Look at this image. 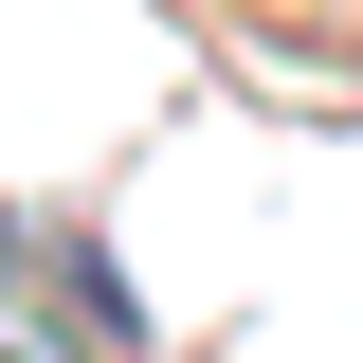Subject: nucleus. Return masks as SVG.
<instances>
[{
    "mask_svg": "<svg viewBox=\"0 0 363 363\" xmlns=\"http://www.w3.org/2000/svg\"><path fill=\"white\" fill-rule=\"evenodd\" d=\"M0 255H18V236H0Z\"/></svg>",
    "mask_w": 363,
    "mask_h": 363,
    "instance_id": "nucleus-2",
    "label": "nucleus"
},
{
    "mask_svg": "<svg viewBox=\"0 0 363 363\" xmlns=\"http://www.w3.org/2000/svg\"><path fill=\"white\" fill-rule=\"evenodd\" d=\"M0 363H73V345H55V327H0Z\"/></svg>",
    "mask_w": 363,
    "mask_h": 363,
    "instance_id": "nucleus-1",
    "label": "nucleus"
}]
</instances>
